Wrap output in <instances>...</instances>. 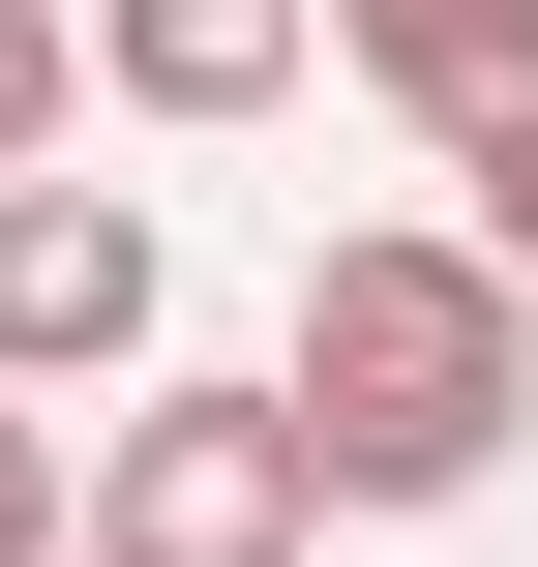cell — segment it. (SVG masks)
<instances>
[{
	"mask_svg": "<svg viewBox=\"0 0 538 567\" xmlns=\"http://www.w3.org/2000/svg\"><path fill=\"white\" fill-rule=\"evenodd\" d=\"M300 30H329V60L419 120V150H479V120L538 90V0H300Z\"/></svg>",
	"mask_w": 538,
	"mask_h": 567,
	"instance_id": "obj_5",
	"label": "cell"
},
{
	"mask_svg": "<svg viewBox=\"0 0 538 567\" xmlns=\"http://www.w3.org/2000/svg\"><path fill=\"white\" fill-rule=\"evenodd\" d=\"M300 538H329V478L270 389H120L60 478V567H300Z\"/></svg>",
	"mask_w": 538,
	"mask_h": 567,
	"instance_id": "obj_2",
	"label": "cell"
},
{
	"mask_svg": "<svg viewBox=\"0 0 538 567\" xmlns=\"http://www.w3.org/2000/svg\"><path fill=\"white\" fill-rule=\"evenodd\" d=\"M150 329H180V239L120 179H0V419L30 389H150Z\"/></svg>",
	"mask_w": 538,
	"mask_h": 567,
	"instance_id": "obj_3",
	"label": "cell"
},
{
	"mask_svg": "<svg viewBox=\"0 0 538 567\" xmlns=\"http://www.w3.org/2000/svg\"><path fill=\"white\" fill-rule=\"evenodd\" d=\"M60 150H90V30H60V0H0V179H60Z\"/></svg>",
	"mask_w": 538,
	"mask_h": 567,
	"instance_id": "obj_6",
	"label": "cell"
},
{
	"mask_svg": "<svg viewBox=\"0 0 538 567\" xmlns=\"http://www.w3.org/2000/svg\"><path fill=\"white\" fill-rule=\"evenodd\" d=\"M0 567H60V419H0Z\"/></svg>",
	"mask_w": 538,
	"mask_h": 567,
	"instance_id": "obj_8",
	"label": "cell"
},
{
	"mask_svg": "<svg viewBox=\"0 0 538 567\" xmlns=\"http://www.w3.org/2000/svg\"><path fill=\"white\" fill-rule=\"evenodd\" d=\"M300 60H329L300 0H90V90H120V120H270Z\"/></svg>",
	"mask_w": 538,
	"mask_h": 567,
	"instance_id": "obj_4",
	"label": "cell"
},
{
	"mask_svg": "<svg viewBox=\"0 0 538 567\" xmlns=\"http://www.w3.org/2000/svg\"><path fill=\"white\" fill-rule=\"evenodd\" d=\"M270 419H300L329 508H479V478L538 449V299L449 239V209H359V239L300 269V329H270Z\"/></svg>",
	"mask_w": 538,
	"mask_h": 567,
	"instance_id": "obj_1",
	"label": "cell"
},
{
	"mask_svg": "<svg viewBox=\"0 0 538 567\" xmlns=\"http://www.w3.org/2000/svg\"><path fill=\"white\" fill-rule=\"evenodd\" d=\"M449 179H479L449 239H479V269H509V299H538V90H509V120H479V150H449Z\"/></svg>",
	"mask_w": 538,
	"mask_h": 567,
	"instance_id": "obj_7",
	"label": "cell"
}]
</instances>
